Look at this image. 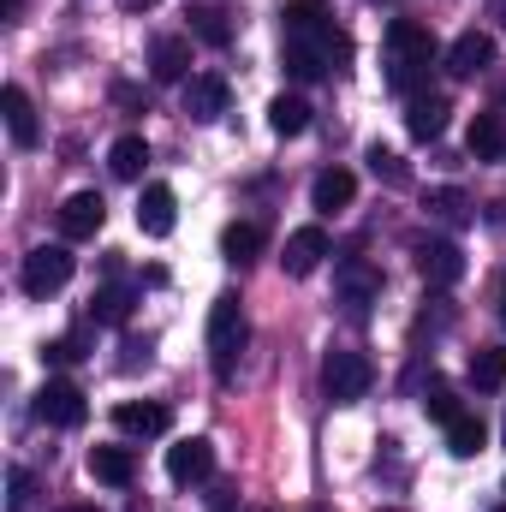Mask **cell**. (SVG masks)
<instances>
[{
    "label": "cell",
    "instance_id": "1",
    "mask_svg": "<svg viewBox=\"0 0 506 512\" xmlns=\"http://www.w3.org/2000/svg\"><path fill=\"white\" fill-rule=\"evenodd\" d=\"M435 60H441V42H435L429 24H417V18H393V24H387V90L423 96Z\"/></svg>",
    "mask_w": 506,
    "mask_h": 512
},
{
    "label": "cell",
    "instance_id": "2",
    "mask_svg": "<svg viewBox=\"0 0 506 512\" xmlns=\"http://www.w3.org/2000/svg\"><path fill=\"white\" fill-rule=\"evenodd\" d=\"M346 60H352V36H346L340 24H322V30H310V36H286V48H280V66H286V78H298V84H316V78L340 72Z\"/></svg>",
    "mask_w": 506,
    "mask_h": 512
},
{
    "label": "cell",
    "instance_id": "3",
    "mask_svg": "<svg viewBox=\"0 0 506 512\" xmlns=\"http://www.w3.org/2000/svg\"><path fill=\"white\" fill-rule=\"evenodd\" d=\"M245 340H251L245 304H239V292H221L209 304V364H215V382H233V370L245 358Z\"/></svg>",
    "mask_w": 506,
    "mask_h": 512
},
{
    "label": "cell",
    "instance_id": "4",
    "mask_svg": "<svg viewBox=\"0 0 506 512\" xmlns=\"http://www.w3.org/2000/svg\"><path fill=\"white\" fill-rule=\"evenodd\" d=\"M322 387H328L334 405H358V399L376 387V364H370L364 352H352V346H334V352L322 358Z\"/></svg>",
    "mask_w": 506,
    "mask_h": 512
},
{
    "label": "cell",
    "instance_id": "5",
    "mask_svg": "<svg viewBox=\"0 0 506 512\" xmlns=\"http://www.w3.org/2000/svg\"><path fill=\"white\" fill-rule=\"evenodd\" d=\"M72 274H78V256L66 251V245H36V251L24 256V268H18V286L30 298H54Z\"/></svg>",
    "mask_w": 506,
    "mask_h": 512
},
{
    "label": "cell",
    "instance_id": "6",
    "mask_svg": "<svg viewBox=\"0 0 506 512\" xmlns=\"http://www.w3.org/2000/svg\"><path fill=\"white\" fill-rule=\"evenodd\" d=\"M334 298H340V310H346L352 322H364L370 304L381 298V268L376 262H364V256L340 262V274H334Z\"/></svg>",
    "mask_w": 506,
    "mask_h": 512
},
{
    "label": "cell",
    "instance_id": "7",
    "mask_svg": "<svg viewBox=\"0 0 506 512\" xmlns=\"http://www.w3.org/2000/svg\"><path fill=\"white\" fill-rule=\"evenodd\" d=\"M36 417H42L48 429H78V423L90 417V399H84V387H72V382H42Z\"/></svg>",
    "mask_w": 506,
    "mask_h": 512
},
{
    "label": "cell",
    "instance_id": "8",
    "mask_svg": "<svg viewBox=\"0 0 506 512\" xmlns=\"http://www.w3.org/2000/svg\"><path fill=\"white\" fill-rule=\"evenodd\" d=\"M411 256H417V274H423L429 286H459V280H465V251H459L453 239H417Z\"/></svg>",
    "mask_w": 506,
    "mask_h": 512
},
{
    "label": "cell",
    "instance_id": "9",
    "mask_svg": "<svg viewBox=\"0 0 506 512\" xmlns=\"http://www.w3.org/2000/svg\"><path fill=\"white\" fill-rule=\"evenodd\" d=\"M102 221H108L102 191H78V197H66V203H60V239H66V245L96 239V233H102Z\"/></svg>",
    "mask_w": 506,
    "mask_h": 512
},
{
    "label": "cell",
    "instance_id": "10",
    "mask_svg": "<svg viewBox=\"0 0 506 512\" xmlns=\"http://www.w3.org/2000/svg\"><path fill=\"white\" fill-rule=\"evenodd\" d=\"M227 108H233V90H227V78H221V72H197V78L185 84V114H191L197 126L221 120Z\"/></svg>",
    "mask_w": 506,
    "mask_h": 512
},
{
    "label": "cell",
    "instance_id": "11",
    "mask_svg": "<svg viewBox=\"0 0 506 512\" xmlns=\"http://www.w3.org/2000/svg\"><path fill=\"white\" fill-rule=\"evenodd\" d=\"M149 78L155 84H191V36H155L149 42Z\"/></svg>",
    "mask_w": 506,
    "mask_h": 512
},
{
    "label": "cell",
    "instance_id": "12",
    "mask_svg": "<svg viewBox=\"0 0 506 512\" xmlns=\"http://www.w3.org/2000/svg\"><path fill=\"white\" fill-rule=\"evenodd\" d=\"M173 221H179V197H173V185H143V197H137V227H143V239H167L173 233Z\"/></svg>",
    "mask_w": 506,
    "mask_h": 512
},
{
    "label": "cell",
    "instance_id": "13",
    "mask_svg": "<svg viewBox=\"0 0 506 512\" xmlns=\"http://www.w3.org/2000/svg\"><path fill=\"white\" fill-rule=\"evenodd\" d=\"M489 66H495V36H489V30L453 36V48H447V72H453V78H477V72H489Z\"/></svg>",
    "mask_w": 506,
    "mask_h": 512
},
{
    "label": "cell",
    "instance_id": "14",
    "mask_svg": "<svg viewBox=\"0 0 506 512\" xmlns=\"http://www.w3.org/2000/svg\"><path fill=\"white\" fill-rule=\"evenodd\" d=\"M209 471H215V441L191 435V441H173L167 447V477L173 483H203Z\"/></svg>",
    "mask_w": 506,
    "mask_h": 512
},
{
    "label": "cell",
    "instance_id": "15",
    "mask_svg": "<svg viewBox=\"0 0 506 512\" xmlns=\"http://www.w3.org/2000/svg\"><path fill=\"white\" fill-rule=\"evenodd\" d=\"M322 256H328V233H322V227H298V233H286L280 268H286L292 280H304V274H316V268H322Z\"/></svg>",
    "mask_w": 506,
    "mask_h": 512
},
{
    "label": "cell",
    "instance_id": "16",
    "mask_svg": "<svg viewBox=\"0 0 506 512\" xmlns=\"http://www.w3.org/2000/svg\"><path fill=\"white\" fill-rule=\"evenodd\" d=\"M114 429L149 441V435H167V429H173V411H167L161 399H143V405L131 399V405H114Z\"/></svg>",
    "mask_w": 506,
    "mask_h": 512
},
{
    "label": "cell",
    "instance_id": "17",
    "mask_svg": "<svg viewBox=\"0 0 506 512\" xmlns=\"http://www.w3.org/2000/svg\"><path fill=\"white\" fill-rule=\"evenodd\" d=\"M352 197H358V179L346 167H322L316 185H310V209L316 215H340V209H352Z\"/></svg>",
    "mask_w": 506,
    "mask_h": 512
},
{
    "label": "cell",
    "instance_id": "18",
    "mask_svg": "<svg viewBox=\"0 0 506 512\" xmlns=\"http://www.w3.org/2000/svg\"><path fill=\"white\" fill-rule=\"evenodd\" d=\"M0 108H6V137H12L18 149H36V143H42V126H36V108H30V96H24V84H6V90H0Z\"/></svg>",
    "mask_w": 506,
    "mask_h": 512
},
{
    "label": "cell",
    "instance_id": "19",
    "mask_svg": "<svg viewBox=\"0 0 506 512\" xmlns=\"http://www.w3.org/2000/svg\"><path fill=\"white\" fill-rule=\"evenodd\" d=\"M447 96H411V108H405V131L417 137V143H435L441 131H447Z\"/></svg>",
    "mask_w": 506,
    "mask_h": 512
},
{
    "label": "cell",
    "instance_id": "20",
    "mask_svg": "<svg viewBox=\"0 0 506 512\" xmlns=\"http://www.w3.org/2000/svg\"><path fill=\"white\" fill-rule=\"evenodd\" d=\"M90 477L108 483V489H131V477H137L131 447H90Z\"/></svg>",
    "mask_w": 506,
    "mask_h": 512
},
{
    "label": "cell",
    "instance_id": "21",
    "mask_svg": "<svg viewBox=\"0 0 506 512\" xmlns=\"http://www.w3.org/2000/svg\"><path fill=\"white\" fill-rule=\"evenodd\" d=\"M483 447H489V423H483L477 411H459V417L447 423V453H453V459H477Z\"/></svg>",
    "mask_w": 506,
    "mask_h": 512
},
{
    "label": "cell",
    "instance_id": "22",
    "mask_svg": "<svg viewBox=\"0 0 506 512\" xmlns=\"http://www.w3.org/2000/svg\"><path fill=\"white\" fill-rule=\"evenodd\" d=\"M221 251H227V262H256V256L268 251V227L262 221H233L227 233H221Z\"/></svg>",
    "mask_w": 506,
    "mask_h": 512
},
{
    "label": "cell",
    "instance_id": "23",
    "mask_svg": "<svg viewBox=\"0 0 506 512\" xmlns=\"http://www.w3.org/2000/svg\"><path fill=\"white\" fill-rule=\"evenodd\" d=\"M322 24H334V6H328V0H286V6H280V30H286V36H310V30H322Z\"/></svg>",
    "mask_w": 506,
    "mask_h": 512
},
{
    "label": "cell",
    "instance_id": "24",
    "mask_svg": "<svg viewBox=\"0 0 506 512\" xmlns=\"http://www.w3.org/2000/svg\"><path fill=\"white\" fill-rule=\"evenodd\" d=\"M465 149H471L477 161H501L506 155V114H477V120H471V137H465Z\"/></svg>",
    "mask_w": 506,
    "mask_h": 512
},
{
    "label": "cell",
    "instance_id": "25",
    "mask_svg": "<svg viewBox=\"0 0 506 512\" xmlns=\"http://www.w3.org/2000/svg\"><path fill=\"white\" fill-rule=\"evenodd\" d=\"M185 18H191V30H185V36H197L203 48H227V42H233V18H227L221 6H191Z\"/></svg>",
    "mask_w": 506,
    "mask_h": 512
},
{
    "label": "cell",
    "instance_id": "26",
    "mask_svg": "<svg viewBox=\"0 0 506 512\" xmlns=\"http://www.w3.org/2000/svg\"><path fill=\"white\" fill-rule=\"evenodd\" d=\"M268 126H274V137H304L310 131V102L304 96H274L268 102Z\"/></svg>",
    "mask_w": 506,
    "mask_h": 512
},
{
    "label": "cell",
    "instance_id": "27",
    "mask_svg": "<svg viewBox=\"0 0 506 512\" xmlns=\"http://www.w3.org/2000/svg\"><path fill=\"white\" fill-rule=\"evenodd\" d=\"M108 167H114V179H143V167H149V143H143L137 131H126V137L108 149Z\"/></svg>",
    "mask_w": 506,
    "mask_h": 512
},
{
    "label": "cell",
    "instance_id": "28",
    "mask_svg": "<svg viewBox=\"0 0 506 512\" xmlns=\"http://www.w3.org/2000/svg\"><path fill=\"white\" fill-rule=\"evenodd\" d=\"M471 387H477V393L506 387V352L501 346H477V352H471Z\"/></svg>",
    "mask_w": 506,
    "mask_h": 512
},
{
    "label": "cell",
    "instance_id": "29",
    "mask_svg": "<svg viewBox=\"0 0 506 512\" xmlns=\"http://www.w3.org/2000/svg\"><path fill=\"white\" fill-rule=\"evenodd\" d=\"M131 316V286H102L96 298H90V322H108V328H120Z\"/></svg>",
    "mask_w": 506,
    "mask_h": 512
},
{
    "label": "cell",
    "instance_id": "30",
    "mask_svg": "<svg viewBox=\"0 0 506 512\" xmlns=\"http://www.w3.org/2000/svg\"><path fill=\"white\" fill-rule=\"evenodd\" d=\"M423 209H429L435 221H447V227L471 221V203H465V191H453V185H435V191L423 197Z\"/></svg>",
    "mask_w": 506,
    "mask_h": 512
},
{
    "label": "cell",
    "instance_id": "31",
    "mask_svg": "<svg viewBox=\"0 0 506 512\" xmlns=\"http://www.w3.org/2000/svg\"><path fill=\"white\" fill-rule=\"evenodd\" d=\"M364 161H370V173H376L381 185H405V179H411V173H405V161H399L393 149H381V143H370V155H364Z\"/></svg>",
    "mask_w": 506,
    "mask_h": 512
},
{
    "label": "cell",
    "instance_id": "32",
    "mask_svg": "<svg viewBox=\"0 0 506 512\" xmlns=\"http://www.w3.org/2000/svg\"><path fill=\"white\" fill-rule=\"evenodd\" d=\"M30 501H36V477H30L24 465H12V471H6V507L30 512Z\"/></svg>",
    "mask_w": 506,
    "mask_h": 512
},
{
    "label": "cell",
    "instance_id": "33",
    "mask_svg": "<svg viewBox=\"0 0 506 512\" xmlns=\"http://www.w3.org/2000/svg\"><path fill=\"white\" fill-rule=\"evenodd\" d=\"M423 411H429L435 423H453V417H459L465 405H459V393H453V387H429V399H423Z\"/></svg>",
    "mask_w": 506,
    "mask_h": 512
},
{
    "label": "cell",
    "instance_id": "34",
    "mask_svg": "<svg viewBox=\"0 0 506 512\" xmlns=\"http://www.w3.org/2000/svg\"><path fill=\"white\" fill-rule=\"evenodd\" d=\"M155 358V340H126V358H120V370H143Z\"/></svg>",
    "mask_w": 506,
    "mask_h": 512
},
{
    "label": "cell",
    "instance_id": "35",
    "mask_svg": "<svg viewBox=\"0 0 506 512\" xmlns=\"http://www.w3.org/2000/svg\"><path fill=\"white\" fill-rule=\"evenodd\" d=\"M209 501H215V512H227V507H233V501H239V489H227V483H221V489H215Z\"/></svg>",
    "mask_w": 506,
    "mask_h": 512
},
{
    "label": "cell",
    "instance_id": "36",
    "mask_svg": "<svg viewBox=\"0 0 506 512\" xmlns=\"http://www.w3.org/2000/svg\"><path fill=\"white\" fill-rule=\"evenodd\" d=\"M161 0H120V12H155Z\"/></svg>",
    "mask_w": 506,
    "mask_h": 512
},
{
    "label": "cell",
    "instance_id": "37",
    "mask_svg": "<svg viewBox=\"0 0 506 512\" xmlns=\"http://www.w3.org/2000/svg\"><path fill=\"white\" fill-rule=\"evenodd\" d=\"M489 18H495V24L506 30V0H495V6H489Z\"/></svg>",
    "mask_w": 506,
    "mask_h": 512
},
{
    "label": "cell",
    "instance_id": "38",
    "mask_svg": "<svg viewBox=\"0 0 506 512\" xmlns=\"http://www.w3.org/2000/svg\"><path fill=\"white\" fill-rule=\"evenodd\" d=\"M489 221H501V227H506V197L495 203V209H489Z\"/></svg>",
    "mask_w": 506,
    "mask_h": 512
},
{
    "label": "cell",
    "instance_id": "39",
    "mask_svg": "<svg viewBox=\"0 0 506 512\" xmlns=\"http://www.w3.org/2000/svg\"><path fill=\"white\" fill-rule=\"evenodd\" d=\"M66 512H102V507H66Z\"/></svg>",
    "mask_w": 506,
    "mask_h": 512
},
{
    "label": "cell",
    "instance_id": "40",
    "mask_svg": "<svg viewBox=\"0 0 506 512\" xmlns=\"http://www.w3.org/2000/svg\"><path fill=\"white\" fill-rule=\"evenodd\" d=\"M501 328H506V292H501Z\"/></svg>",
    "mask_w": 506,
    "mask_h": 512
},
{
    "label": "cell",
    "instance_id": "41",
    "mask_svg": "<svg viewBox=\"0 0 506 512\" xmlns=\"http://www.w3.org/2000/svg\"><path fill=\"white\" fill-rule=\"evenodd\" d=\"M495 512H506V507H495Z\"/></svg>",
    "mask_w": 506,
    "mask_h": 512
}]
</instances>
